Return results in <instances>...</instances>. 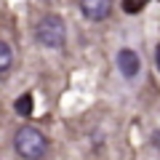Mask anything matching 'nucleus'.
I'll list each match as a JSON object with an SVG mask.
<instances>
[{
	"label": "nucleus",
	"mask_w": 160,
	"mask_h": 160,
	"mask_svg": "<svg viewBox=\"0 0 160 160\" xmlns=\"http://www.w3.org/2000/svg\"><path fill=\"white\" fill-rule=\"evenodd\" d=\"M13 149L24 160H40L48 152V139L35 126H22L16 131V136H13Z\"/></svg>",
	"instance_id": "nucleus-1"
},
{
	"label": "nucleus",
	"mask_w": 160,
	"mask_h": 160,
	"mask_svg": "<svg viewBox=\"0 0 160 160\" xmlns=\"http://www.w3.org/2000/svg\"><path fill=\"white\" fill-rule=\"evenodd\" d=\"M35 40L43 48H53V51L62 48L67 43V24H64V19L56 16V13H46L38 22V27H35Z\"/></svg>",
	"instance_id": "nucleus-2"
},
{
	"label": "nucleus",
	"mask_w": 160,
	"mask_h": 160,
	"mask_svg": "<svg viewBox=\"0 0 160 160\" xmlns=\"http://www.w3.org/2000/svg\"><path fill=\"white\" fill-rule=\"evenodd\" d=\"M118 69L126 80H133L142 72V56H139L133 48H120L118 51Z\"/></svg>",
	"instance_id": "nucleus-3"
},
{
	"label": "nucleus",
	"mask_w": 160,
	"mask_h": 160,
	"mask_svg": "<svg viewBox=\"0 0 160 160\" xmlns=\"http://www.w3.org/2000/svg\"><path fill=\"white\" fill-rule=\"evenodd\" d=\"M115 0H80V11L88 22H104L112 13Z\"/></svg>",
	"instance_id": "nucleus-4"
},
{
	"label": "nucleus",
	"mask_w": 160,
	"mask_h": 160,
	"mask_svg": "<svg viewBox=\"0 0 160 160\" xmlns=\"http://www.w3.org/2000/svg\"><path fill=\"white\" fill-rule=\"evenodd\" d=\"M11 64H13V51H11V46H8L6 40H0V75L8 72Z\"/></svg>",
	"instance_id": "nucleus-5"
},
{
	"label": "nucleus",
	"mask_w": 160,
	"mask_h": 160,
	"mask_svg": "<svg viewBox=\"0 0 160 160\" xmlns=\"http://www.w3.org/2000/svg\"><path fill=\"white\" fill-rule=\"evenodd\" d=\"M13 107H16V112L22 115V118H27V115H32V93H24V96H19Z\"/></svg>",
	"instance_id": "nucleus-6"
},
{
	"label": "nucleus",
	"mask_w": 160,
	"mask_h": 160,
	"mask_svg": "<svg viewBox=\"0 0 160 160\" xmlns=\"http://www.w3.org/2000/svg\"><path fill=\"white\" fill-rule=\"evenodd\" d=\"M123 8H126L128 13H133V11H139V8H142V3H139V0H126V6H123Z\"/></svg>",
	"instance_id": "nucleus-7"
},
{
	"label": "nucleus",
	"mask_w": 160,
	"mask_h": 160,
	"mask_svg": "<svg viewBox=\"0 0 160 160\" xmlns=\"http://www.w3.org/2000/svg\"><path fill=\"white\" fill-rule=\"evenodd\" d=\"M155 64H158V69H160V43L155 46Z\"/></svg>",
	"instance_id": "nucleus-8"
},
{
	"label": "nucleus",
	"mask_w": 160,
	"mask_h": 160,
	"mask_svg": "<svg viewBox=\"0 0 160 160\" xmlns=\"http://www.w3.org/2000/svg\"><path fill=\"white\" fill-rule=\"evenodd\" d=\"M152 144L160 149V131H155V133H152Z\"/></svg>",
	"instance_id": "nucleus-9"
}]
</instances>
